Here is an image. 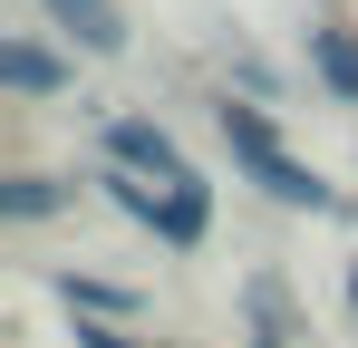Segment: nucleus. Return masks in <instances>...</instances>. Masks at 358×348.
Segmentation results:
<instances>
[{"mask_svg":"<svg viewBox=\"0 0 358 348\" xmlns=\"http://www.w3.org/2000/svg\"><path fill=\"white\" fill-rule=\"evenodd\" d=\"M107 155H117L126 174H165L175 194H184V184H203V174L175 155V136H165V126H145V116H117V126H107Z\"/></svg>","mask_w":358,"mask_h":348,"instance_id":"nucleus-2","label":"nucleus"},{"mask_svg":"<svg viewBox=\"0 0 358 348\" xmlns=\"http://www.w3.org/2000/svg\"><path fill=\"white\" fill-rule=\"evenodd\" d=\"M0 213H10V223H39V213H59V184H49V174H10V184H0Z\"/></svg>","mask_w":358,"mask_h":348,"instance_id":"nucleus-6","label":"nucleus"},{"mask_svg":"<svg viewBox=\"0 0 358 348\" xmlns=\"http://www.w3.org/2000/svg\"><path fill=\"white\" fill-rule=\"evenodd\" d=\"M223 145L242 155V174H252L271 203H291V213H339V194L300 165V155H281V136L262 126V107H223Z\"/></svg>","mask_w":358,"mask_h":348,"instance_id":"nucleus-1","label":"nucleus"},{"mask_svg":"<svg viewBox=\"0 0 358 348\" xmlns=\"http://www.w3.org/2000/svg\"><path fill=\"white\" fill-rule=\"evenodd\" d=\"M49 20H59L78 49H97V58L126 49V10H117V0H49Z\"/></svg>","mask_w":358,"mask_h":348,"instance_id":"nucleus-3","label":"nucleus"},{"mask_svg":"<svg viewBox=\"0 0 358 348\" xmlns=\"http://www.w3.org/2000/svg\"><path fill=\"white\" fill-rule=\"evenodd\" d=\"M349 300H358V261H349Z\"/></svg>","mask_w":358,"mask_h":348,"instance_id":"nucleus-8","label":"nucleus"},{"mask_svg":"<svg viewBox=\"0 0 358 348\" xmlns=\"http://www.w3.org/2000/svg\"><path fill=\"white\" fill-rule=\"evenodd\" d=\"M310 68H320V78L358 107V39H349V29H310Z\"/></svg>","mask_w":358,"mask_h":348,"instance_id":"nucleus-5","label":"nucleus"},{"mask_svg":"<svg viewBox=\"0 0 358 348\" xmlns=\"http://www.w3.org/2000/svg\"><path fill=\"white\" fill-rule=\"evenodd\" d=\"M0 78H10L20 97H49V87H59L68 68H59L49 49H29V39H0Z\"/></svg>","mask_w":358,"mask_h":348,"instance_id":"nucleus-4","label":"nucleus"},{"mask_svg":"<svg viewBox=\"0 0 358 348\" xmlns=\"http://www.w3.org/2000/svg\"><path fill=\"white\" fill-rule=\"evenodd\" d=\"M59 290H68V300H87V310H126V290H107V281H78V271H59Z\"/></svg>","mask_w":358,"mask_h":348,"instance_id":"nucleus-7","label":"nucleus"}]
</instances>
